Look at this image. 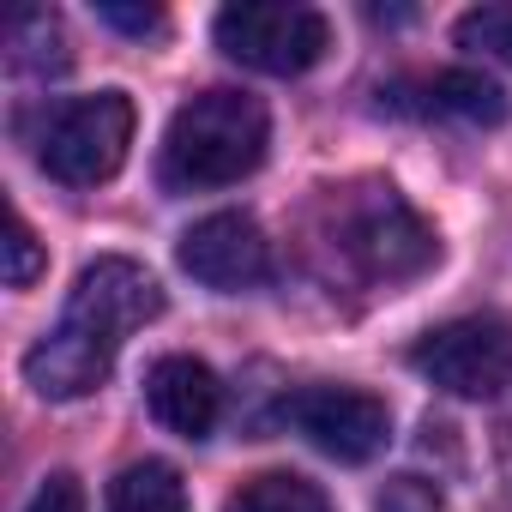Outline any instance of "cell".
<instances>
[{
	"instance_id": "cell-5",
	"label": "cell",
	"mask_w": 512,
	"mask_h": 512,
	"mask_svg": "<svg viewBox=\"0 0 512 512\" xmlns=\"http://www.w3.org/2000/svg\"><path fill=\"white\" fill-rule=\"evenodd\" d=\"M217 49L253 73L296 79L332 49V25L320 7H284V0H235L217 13Z\"/></svg>"
},
{
	"instance_id": "cell-8",
	"label": "cell",
	"mask_w": 512,
	"mask_h": 512,
	"mask_svg": "<svg viewBox=\"0 0 512 512\" xmlns=\"http://www.w3.org/2000/svg\"><path fill=\"white\" fill-rule=\"evenodd\" d=\"M181 272L217 296H241L253 284L272 278V247L260 235V223L241 217V211H217V217H199L187 235H181Z\"/></svg>"
},
{
	"instance_id": "cell-4",
	"label": "cell",
	"mask_w": 512,
	"mask_h": 512,
	"mask_svg": "<svg viewBox=\"0 0 512 512\" xmlns=\"http://www.w3.org/2000/svg\"><path fill=\"white\" fill-rule=\"evenodd\" d=\"M133 145V103L127 91H97V97H73L61 103L43 133H37V163L67 181V187H97L127 163Z\"/></svg>"
},
{
	"instance_id": "cell-6",
	"label": "cell",
	"mask_w": 512,
	"mask_h": 512,
	"mask_svg": "<svg viewBox=\"0 0 512 512\" xmlns=\"http://www.w3.org/2000/svg\"><path fill=\"white\" fill-rule=\"evenodd\" d=\"M410 368L452 398H500L512 386V326L506 320H446L416 350Z\"/></svg>"
},
{
	"instance_id": "cell-1",
	"label": "cell",
	"mask_w": 512,
	"mask_h": 512,
	"mask_svg": "<svg viewBox=\"0 0 512 512\" xmlns=\"http://www.w3.org/2000/svg\"><path fill=\"white\" fill-rule=\"evenodd\" d=\"M163 314V284L139 266V260H109L85 266L55 332L43 344H31L25 356V380L37 398H55V404H73V398H91L97 386H109L115 374V356L121 344L151 326Z\"/></svg>"
},
{
	"instance_id": "cell-3",
	"label": "cell",
	"mask_w": 512,
	"mask_h": 512,
	"mask_svg": "<svg viewBox=\"0 0 512 512\" xmlns=\"http://www.w3.org/2000/svg\"><path fill=\"white\" fill-rule=\"evenodd\" d=\"M326 247L362 284H410L440 260V235L410 211V199L386 181H362L332 193L326 205Z\"/></svg>"
},
{
	"instance_id": "cell-7",
	"label": "cell",
	"mask_w": 512,
	"mask_h": 512,
	"mask_svg": "<svg viewBox=\"0 0 512 512\" xmlns=\"http://www.w3.org/2000/svg\"><path fill=\"white\" fill-rule=\"evenodd\" d=\"M278 416L296 428V434H308L326 458H338V464H368V458H380L386 452V440H392V410H386V398H374V392H362V386H302V392H290L284 404H278Z\"/></svg>"
},
{
	"instance_id": "cell-19",
	"label": "cell",
	"mask_w": 512,
	"mask_h": 512,
	"mask_svg": "<svg viewBox=\"0 0 512 512\" xmlns=\"http://www.w3.org/2000/svg\"><path fill=\"white\" fill-rule=\"evenodd\" d=\"M500 482H506V494H512V416L500 422Z\"/></svg>"
},
{
	"instance_id": "cell-16",
	"label": "cell",
	"mask_w": 512,
	"mask_h": 512,
	"mask_svg": "<svg viewBox=\"0 0 512 512\" xmlns=\"http://www.w3.org/2000/svg\"><path fill=\"white\" fill-rule=\"evenodd\" d=\"M25 512H85V488H79V476H73V470L43 476V488L31 494Z\"/></svg>"
},
{
	"instance_id": "cell-12",
	"label": "cell",
	"mask_w": 512,
	"mask_h": 512,
	"mask_svg": "<svg viewBox=\"0 0 512 512\" xmlns=\"http://www.w3.org/2000/svg\"><path fill=\"white\" fill-rule=\"evenodd\" d=\"M428 109L434 115H464V121H488V127H500L506 121V97H500V85L494 79H482V73H434L428 85Z\"/></svg>"
},
{
	"instance_id": "cell-10",
	"label": "cell",
	"mask_w": 512,
	"mask_h": 512,
	"mask_svg": "<svg viewBox=\"0 0 512 512\" xmlns=\"http://www.w3.org/2000/svg\"><path fill=\"white\" fill-rule=\"evenodd\" d=\"M7 61L13 73H31V79H49V73H67V31L55 13H19L13 19V37H7Z\"/></svg>"
},
{
	"instance_id": "cell-17",
	"label": "cell",
	"mask_w": 512,
	"mask_h": 512,
	"mask_svg": "<svg viewBox=\"0 0 512 512\" xmlns=\"http://www.w3.org/2000/svg\"><path fill=\"white\" fill-rule=\"evenodd\" d=\"M380 512H440V494L422 476H398V482H386Z\"/></svg>"
},
{
	"instance_id": "cell-18",
	"label": "cell",
	"mask_w": 512,
	"mask_h": 512,
	"mask_svg": "<svg viewBox=\"0 0 512 512\" xmlns=\"http://www.w3.org/2000/svg\"><path fill=\"white\" fill-rule=\"evenodd\" d=\"M97 19L115 25V31H127V37H151V31H163V13H157V7H115V0H103Z\"/></svg>"
},
{
	"instance_id": "cell-15",
	"label": "cell",
	"mask_w": 512,
	"mask_h": 512,
	"mask_svg": "<svg viewBox=\"0 0 512 512\" xmlns=\"http://www.w3.org/2000/svg\"><path fill=\"white\" fill-rule=\"evenodd\" d=\"M37 272H43V247H37L31 223L13 211V217H7V284H13V290H25Z\"/></svg>"
},
{
	"instance_id": "cell-11",
	"label": "cell",
	"mask_w": 512,
	"mask_h": 512,
	"mask_svg": "<svg viewBox=\"0 0 512 512\" xmlns=\"http://www.w3.org/2000/svg\"><path fill=\"white\" fill-rule=\"evenodd\" d=\"M109 512H187V488H181L175 464L145 458V464H127V470L115 476Z\"/></svg>"
},
{
	"instance_id": "cell-13",
	"label": "cell",
	"mask_w": 512,
	"mask_h": 512,
	"mask_svg": "<svg viewBox=\"0 0 512 512\" xmlns=\"http://www.w3.org/2000/svg\"><path fill=\"white\" fill-rule=\"evenodd\" d=\"M223 512H332V500L296 470H266V476L241 482V494H229Z\"/></svg>"
},
{
	"instance_id": "cell-14",
	"label": "cell",
	"mask_w": 512,
	"mask_h": 512,
	"mask_svg": "<svg viewBox=\"0 0 512 512\" xmlns=\"http://www.w3.org/2000/svg\"><path fill=\"white\" fill-rule=\"evenodd\" d=\"M458 49H476V55H494L512 67V7H476L458 19Z\"/></svg>"
},
{
	"instance_id": "cell-2",
	"label": "cell",
	"mask_w": 512,
	"mask_h": 512,
	"mask_svg": "<svg viewBox=\"0 0 512 512\" xmlns=\"http://www.w3.org/2000/svg\"><path fill=\"white\" fill-rule=\"evenodd\" d=\"M266 145H272V121H266L260 97H247V91H199L193 103L175 109V121L163 133L157 181L169 193L235 187L241 175H253L266 163Z\"/></svg>"
},
{
	"instance_id": "cell-9",
	"label": "cell",
	"mask_w": 512,
	"mask_h": 512,
	"mask_svg": "<svg viewBox=\"0 0 512 512\" xmlns=\"http://www.w3.org/2000/svg\"><path fill=\"white\" fill-rule=\"evenodd\" d=\"M145 404H151V416H157L169 434L205 440V434L217 428V416H223V386H217V374H211L205 362H193V356H163V362H151V374H145Z\"/></svg>"
}]
</instances>
